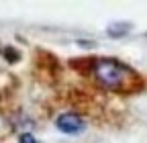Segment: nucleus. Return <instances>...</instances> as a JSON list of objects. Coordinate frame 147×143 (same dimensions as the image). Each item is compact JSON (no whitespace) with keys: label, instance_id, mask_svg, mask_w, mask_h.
Returning <instances> with one entry per match:
<instances>
[{"label":"nucleus","instance_id":"1","mask_svg":"<svg viewBox=\"0 0 147 143\" xmlns=\"http://www.w3.org/2000/svg\"><path fill=\"white\" fill-rule=\"evenodd\" d=\"M94 78L108 90H125L131 88V82L135 80V72L127 67L115 57H100L94 61V69H92Z\"/></svg>","mask_w":147,"mask_h":143},{"label":"nucleus","instance_id":"2","mask_svg":"<svg viewBox=\"0 0 147 143\" xmlns=\"http://www.w3.org/2000/svg\"><path fill=\"white\" fill-rule=\"evenodd\" d=\"M55 127H57V131H61L65 135H78L86 129V123L82 117L74 115V113H63L55 119Z\"/></svg>","mask_w":147,"mask_h":143},{"label":"nucleus","instance_id":"3","mask_svg":"<svg viewBox=\"0 0 147 143\" xmlns=\"http://www.w3.org/2000/svg\"><path fill=\"white\" fill-rule=\"evenodd\" d=\"M129 29H131V27H129V25H110L108 27V35H110V37H121V35H125Z\"/></svg>","mask_w":147,"mask_h":143},{"label":"nucleus","instance_id":"4","mask_svg":"<svg viewBox=\"0 0 147 143\" xmlns=\"http://www.w3.org/2000/svg\"><path fill=\"white\" fill-rule=\"evenodd\" d=\"M18 143H37V139L31 133H23L21 137H18Z\"/></svg>","mask_w":147,"mask_h":143}]
</instances>
